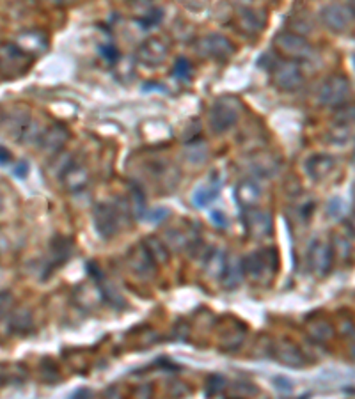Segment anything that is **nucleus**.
<instances>
[{"mask_svg": "<svg viewBox=\"0 0 355 399\" xmlns=\"http://www.w3.org/2000/svg\"><path fill=\"white\" fill-rule=\"evenodd\" d=\"M242 270L254 282H269L278 272V252L273 249L254 252L242 261Z\"/></svg>", "mask_w": 355, "mask_h": 399, "instance_id": "f257e3e1", "label": "nucleus"}, {"mask_svg": "<svg viewBox=\"0 0 355 399\" xmlns=\"http://www.w3.org/2000/svg\"><path fill=\"white\" fill-rule=\"evenodd\" d=\"M240 112H242V103H240L239 98H233V96L219 98L213 103V107H211V128L217 133L229 132V130L239 123Z\"/></svg>", "mask_w": 355, "mask_h": 399, "instance_id": "f03ea898", "label": "nucleus"}, {"mask_svg": "<svg viewBox=\"0 0 355 399\" xmlns=\"http://www.w3.org/2000/svg\"><path fill=\"white\" fill-rule=\"evenodd\" d=\"M32 57L20 50L16 43H0V73L9 79L24 75L31 66Z\"/></svg>", "mask_w": 355, "mask_h": 399, "instance_id": "7ed1b4c3", "label": "nucleus"}, {"mask_svg": "<svg viewBox=\"0 0 355 399\" xmlns=\"http://www.w3.org/2000/svg\"><path fill=\"white\" fill-rule=\"evenodd\" d=\"M273 86L281 91H297L304 82L301 64L293 59H281L272 68Z\"/></svg>", "mask_w": 355, "mask_h": 399, "instance_id": "20e7f679", "label": "nucleus"}, {"mask_svg": "<svg viewBox=\"0 0 355 399\" xmlns=\"http://www.w3.org/2000/svg\"><path fill=\"white\" fill-rule=\"evenodd\" d=\"M246 231L252 240H265L272 236L273 220L272 215L259 208H247L246 212Z\"/></svg>", "mask_w": 355, "mask_h": 399, "instance_id": "39448f33", "label": "nucleus"}, {"mask_svg": "<svg viewBox=\"0 0 355 399\" xmlns=\"http://www.w3.org/2000/svg\"><path fill=\"white\" fill-rule=\"evenodd\" d=\"M273 43L282 55H286V59L299 61L309 57V54H311V47H309L308 41L295 32H281V34L275 36Z\"/></svg>", "mask_w": 355, "mask_h": 399, "instance_id": "423d86ee", "label": "nucleus"}, {"mask_svg": "<svg viewBox=\"0 0 355 399\" xmlns=\"http://www.w3.org/2000/svg\"><path fill=\"white\" fill-rule=\"evenodd\" d=\"M169 55V48L160 38H149L137 50V59L148 68H158L165 63Z\"/></svg>", "mask_w": 355, "mask_h": 399, "instance_id": "0eeeda50", "label": "nucleus"}, {"mask_svg": "<svg viewBox=\"0 0 355 399\" xmlns=\"http://www.w3.org/2000/svg\"><path fill=\"white\" fill-rule=\"evenodd\" d=\"M199 52L204 57H210V59L227 61L234 54V47L226 36L210 34L201 40Z\"/></svg>", "mask_w": 355, "mask_h": 399, "instance_id": "6e6552de", "label": "nucleus"}, {"mask_svg": "<svg viewBox=\"0 0 355 399\" xmlns=\"http://www.w3.org/2000/svg\"><path fill=\"white\" fill-rule=\"evenodd\" d=\"M128 265L135 275H139V277H149V275L155 272L156 261L153 259V256L149 254L146 243H139L128 254Z\"/></svg>", "mask_w": 355, "mask_h": 399, "instance_id": "1a4fd4ad", "label": "nucleus"}, {"mask_svg": "<svg viewBox=\"0 0 355 399\" xmlns=\"http://www.w3.org/2000/svg\"><path fill=\"white\" fill-rule=\"evenodd\" d=\"M16 45H18L20 50H24L31 57H38L43 52H47L48 38L41 31L31 29V31L20 32L18 38H16Z\"/></svg>", "mask_w": 355, "mask_h": 399, "instance_id": "9d476101", "label": "nucleus"}, {"mask_svg": "<svg viewBox=\"0 0 355 399\" xmlns=\"http://www.w3.org/2000/svg\"><path fill=\"white\" fill-rule=\"evenodd\" d=\"M94 226L96 231L103 236V238H112L119 229L117 224V215L114 212V208L109 204H98L94 208Z\"/></svg>", "mask_w": 355, "mask_h": 399, "instance_id": "9b49d317", "label": "nucleus"}, {"mask_svg": "<svg viewBox=\"0 0 355 399\" xmlns=\"http://www.w3.org/2000/svg\"><path fill=\"white\" fill-rule=\"evenodd\" d=\"M236 24L247 36H256L265 27V16L250 6H242L236 13Z\"/></svg>", "mask_w": 355, "mask_h": 399, "instance_id": "f8f14e48", "label": "nucleus"}, {"mask_svg": "<svg viewBox=\"0 0 355 399\" xmlns=\"http://www.w3.org/2000/svg\"><path fill=\"white\" fill-rule=\"evenodd\" d=\"M68 139H70V133H68L66 126L55 123V125L48 126V128L45 130L41 139H39V144H41V148H43L47 153L54 155L64 148Z\"/></svg>", "mask_w": 355, "mask_h": 399, "instance_id": "ddd939ff", "label": "nucleus"}, {"mask_svg": "<svg viewBox=\"0 0 355 399\" xmlns=\"http://www.w3.org/2000/svg\"><path fill=\"white\" fill-rule=\"evenodd\" d=\"M61 178H63V183L64 187H66V190L78 192V190L86 188L87 183H89V171H87L86 165L78 164V162H71L63 171Z\"/></svg>", "mask_w": 355, "mask_h": 399, "instance_id": "4468645a", "label": "nucleus"}, {"mask_svg": "<svg viewBox=\"0 0 355 399\" xmlns=\"http://www.w3.org/2000/svg\"><path fill=\"white\" fill-rule=\"evenodd\" d=\"M234 197L242 208H254L262 199V188L256 181L243 180L234 188Z\"/></svg>", "mask_w": 355, "mask_h": 399, "instance_id": "2eb2a0df", "label": "nucleus"}, {"mask_svg": "<svg viewBox=\"0 0 355 399\" xmlns=\"http://www.w3.org/2000/svg\"><path fill=\"white\" fill-rule=\"evenodd\" d=\"M219 190H220V180L213 174V176H211V180H210V183L203 185V187L195 190L192 201H194V204L197 208H206L208 204L213 203L215 197L219 196Z\"/></svg>", "mask_w": 355, "mask_h": 399, "instance_id": "dca6fc26", "label": "nucleus"}, {"mask_svg": "<svg viewBox=\"0 0 355 399\" xmlns=\"http://www.w3.org/2000/svg\"><path fill=\"white\" fill-rule=\"evenodd\" d=\"M275 359L281 360L282 364H288V366L302 364L301 352H299V350L293 345H289V343H285V341L279 343V345H275Z\"/></svg>", "mask_w": 355, "mask_h": 399, "instance_id": "f3484780", "label": "nucleus"}, {"mask_svg": "<svg viewBox=\"0 0 355 399\" xmlns=\"http://www.w3.org/2000/svg\"><path fill=\"white\" fill-rule=\"evenodd\" d=\"M324 22L332 29V31H341L347 25V13L340 6H328L322 13Z\"/></svg>", "mask_w": 355, "mask_h": 399, "instance_id": "a211bd4d", "label": "nucleus"}, {"mask_svg": "<svg viewBox=\"0 0 355 399\" xmlns=\"http://www.w3.org/2000/svg\"><path fill=\"white\" fill-rule=\"evenodd\" d=\"M240 277H242V263L234 261V259H229L226 261V268H224L222 274V282L226 288H236L240 282Z\"/></svg>", "mask_w": 355, "mask_h": 399, "instance_id": "6ab92c4d", "label": "nucleus"}, {"mask_svg": "<svg viewBox=\"0 0 355 399\" xmlns=\"http://www.w3.org/2000/svg\"><path fill=\"white\" fill-rule=\"evenodd\" d=\"M224 268H226V261H224L222 254H220L219 251H215L213 254L208 256L206 265H204V270H206L208 277L222 279Z\"/></svg>", "mask_w": 355, "mask_h": 399, "instance_id": "aec40b11", "label": "nucleus"}, {"mask_svg": "<svg viewBox=\"0 0 355 399\" xmlns=\"http://www.w3.org/2000/svg\"><path fill=\"white\" fill-rule=\"evenodd\" d=\"M328 261H331V258H328L327 247L318 245V243L312 247L311 249V263H312V268H315L318 274H324V272L327 270Z\"/></svg>", "mask_w": 355, "mask_h": 399, "instance_id": "412c9836", "label": "nucleus"}, {"mask_svg": "<svg viewBox=\"0 0 355 399\" xmlns=\"http://www.w3.org/2000/svg\"><path fill=\"white\" fill-rule=\"evenodd\" d=\"M146 247H148L149 254L153 256V259H155L156 263H165L167 261V251H165V245L164 242H160V240L156 238H148L146 240Z\"/></svg>", "mask_w": 355, "mask_h": 399, "instance_id": "4be33fe9", "label": "nucleus"}, {"mask_svg": "<svg viewBox=\"0 0 355 399\" xmlns=\"http://www.w3.org/2000/svg\"><path fill=\"white\" fill-rule=\"evenodd\" d=\"M331 167V160H327V158H311V160L308 162V173L311 174L312 178H322L325 173H328L327 169Z\"/></svg>", "mask_w": 355, "mask_h": 399, "instance_id": "5701e85b", "label": "nucleus"}, {"mask_svg": "<svg viewBox=\"0 0 355 399\" xmlns=\"http://www.w3.org/2000/svg\"><path fill=\"white\" fill-rule=\"evenodd\" d=\"M345 93V86L343 84H338V82H328L327 86L324 87V93H322V100H324L325 103H332V102H338V100L343 96Z\"/></svg>", "mask_w": 355, "mask_h": 399, "instance_id": "b1692460", "label": "nucleus"}, {"mask_svg": "<svg viewBox=\"0 0 355 399\" xmlns=\"http://www.w3.org/2000/svg\"><path fill=\"white\" fill-rule=\"evenodd\" d=\"M172 73L178 80H188L192 75V64L190 61L185 59V57H180V59L174 63V68H172Z\"/></svg>", "mask_w": 355, "mask_h": 399, "instance_id": "393cba45", "label": "nucleus"}, {"mask_svg": "<svg viewBox=\"0 0 355 399\" xmlns=\"http://www.w3.org/2000/svg\"><path fill=\"white\" fill-rule=\"evenodd\" d=\"M31 327V314L27 313H16L11 318V329L18 330V332H24L25 329Z\"/></svg>", "mask_w": 355, "mask_h": 399, "instance_id": "a878e982", "label": "nucleus"}, {"mask_svg": "<svg viewBox=\"0 0 355 399\" xmlns=\"http://www.w3.org/2000/svg\"><path fill=\"white\" fill-rule=\"evenodd\" d=\"M15 306V298L8 291H0V320L8 316Z\"/></svg>", "mask_w": 355, "mask_h": 399, "instance_id": "bb28decb", "label": "nucleus"}, {"mask_svg": "<svg viewBox=\"0 0 355 399\" xmlns=\"http://www.w3.org/2000/svg\"><path fill=\"white\" fill-rule=\"evenodd\" d=\"M222 387H224V378H222V376H211L210 382H208L206 394L208 396L217 394V392H219Z\"/></svg>", "mask_w": 355, "mask_h": 399, "instance_id": "cd10ccee", "label": "nucleus"}, {"mask_svg": "<svg viewBox=\"0 0 355 399\" xmlns=\"http://www.w3.org/2000/svg\"><path fill=\"white\" fill-rule=\"evenodd\" d=\"M102 54H103V57L109 61V63H114V61L119 57V52H117V48L114 47V45H107V47H103Z\"/></svg>", "mask_w": 355, "mask_h": 399, "instance_id": "c85d7f7f", "label": "nucleus"}, {"mask_svg": "<svg viewBox=\"0 0 355 399\" xmlns=\"http://www.w3.org/2000/svg\"><path fill=\"white\" fill-rule=\"evenodd\" d=\"M9 375H11V369H9V366L8 364H2V362H0V389L4 387L6 384H8Z\"/></svg>", "mask_w": 355, "mask_h": 399, "instance_id": "c756f323", "label": "nucleus"}, {"mask_svg": "<svg viewBox=\"0 0 355 399\" xmlns=\"http://www.w3.org/2000/svg\"><path fill=\"white\" fill-rule=\"evenodd\" d=\"M211 220H213L215 226L222 227V229L227 226V219L222 212H211Z\"/></svg>", "mask_w": 355, "mask_h": 399, "instance_id": "7c9ffc66", "label": "nucleus"}, {"mask_svg": "<svg viewBox=\"0 0 355 399\" xmlns=\"http://www.w3.org/2000/svg\"><path fill=\"white\" fill-rule=\"evenodd\" d=\"M11 160H13L11 151H9L8 148H4V146H0V165L11 164Z\"/></svg>", "mask_w": 355, "mask_h": 399, "instance_id": "2f4dec72", "label": "nucleus"}, {"mask_svg": "<svg viewBox=\"0 0 355 399\" xmlns=\"http://www.w3.org/2000/svg\"><path fill=\"white\" fill-rule=\"evenodd\" d=\"M27 173H29L27 162H22V164L16 165V169H15V176L16 178H25V176H27Z\"/></svg>", "mask_w": 355, "mask_h": 399, "instance_id": "473e14b6", "label": "nucleus"}, {"mask_svg": "<svg viewBox=\"0 0 355 399\" xmlns=\"http://www.w3.org/2000/svg\"><path fill=\"white\" fill-rule=\"evenodd\" d=\"M165 210H155L153 213H149L148 215V220H151V222H158V220H162V219H165Z\"/></svg>", "mask_w": 355, "mask_h": 399, "instance_id": "72a5a7b5", "label": "nucleus"}, {"mask_svg": "<svg viewBox=\"0 0 355 399\" xmlns=\"http://www.w3.org/2000/svg\"><path fill=\"white\" fill-rule=\"evenodd\" d=\"M48 2H52V4H55V6H64V4H70L71 0H48Z\"/></svg>", "mask_w": 355, "mask_h": 399, "instance_id": "f704fd0d", "label": "nucleus"}, {"mask_svg": "<svg viewBox=\"0 0 355 399\" xmlns=\"http://www.w3.org/2000/svg\"><path fill=\"white\" fill-rule=\"evenodd\" d=\"M239 2H242L243 6H250L254 4V2H258V0H239Z\"/></svg>", "mask_w": 355, "mask_h": 399, "instance_id": "c9c22d12", "label": "nucleus"}, {"mask_svg": "<svg viewBox=\"0 0 355 399\" xmlns=\"http://www.w3.org/2000/svg\"><path fill=\"white\" fill-rule=\"evenodd\" d=\"M2 242H6V238H4V236H2V233H0V252L4 251V247H6V243H4V245H2Z\"/></svg>", "mask_w": 355, "mask_h": 399, "instance_id": "e433bc0d", "label": "nucleus"}, {"mask_svg": "<svg viewBox=\"0 0 355 399\" xmlns=\"http://www.w3.org/2000/svg\"><path fill=\"white\" fill-rule=\"evenodd\" d=\"M4 208V197H2V194H0V210Z\"/></svg>", "mask_w": 355, "mask_h": 399, "instance_id": "4c0bfd02", "label": "nucleus"}, {"mask_svg": "<svg viewBox=\"0 0 355 399\" xmlns=\"http://www.w3.org/2000/svg\"><path fill=\"white\" fill-rule=\"evenodd\" d=\"M350 6H352V9L355 11V0H350Z\"/></svg>", "mask_w": 355, "mask_h": 399, "instance_id": "58836bf2", "label": "nucleus"}]
</instances>
